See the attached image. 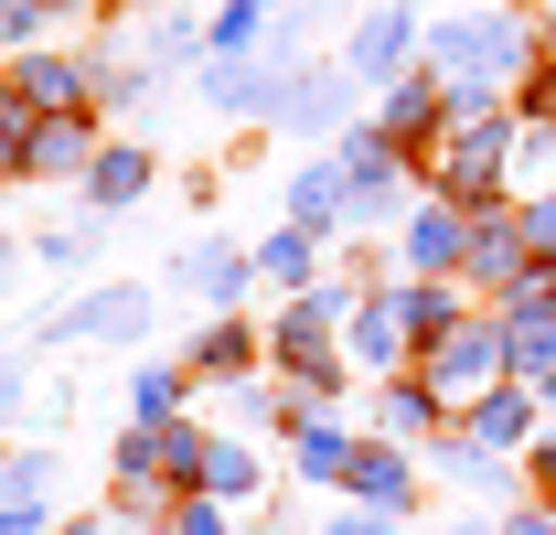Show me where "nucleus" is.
I'll use <instances>...</instances> for the list:
<instances>
[{"instance_id": "393cba45", "label": "nucleus", "mask_w": 556, "mask_h": 535, "mask_svg": "<svg viewBox=\"0 0 556 535\" xmlns=\"http://www.w3.org/2000/svg\"><path fill=\"white\" fill-rule=\"evenodd\" d=\"M129 428H182V364L129 375Z\"/></svg>"}, {"instance_id": "bb28decb", "label": "nucleus", "mask_w": 556, "mask_h": 535, "mask_svg": "<svg viewBox=\"0 0 556 535\" xmlns=\"http://www.w3.org/2000/svg\"><path fill=\"white\" fill-rule=\"evenodd\" d=\"M0 503H43L54 514V450H0Z\"/></svg>"}, {"instance_id": "b1692460", "label": "nucleus", "mask_w": 556, "mask_h": 535, "mask_svg": "<svg viewBox=\"0 0 556 535\" xmlns=\"http://www.w3.org/2000/svg\"><path fill=\"white\" fill-rule=\"evenodd\" d=\"M257 278H278V289H321V236H300V225H278L268 247H257Z\"/></svg>"}, {"instance_id": "e433bc0d", "label": "nucleus", "mask_w": 556, "mask_h": 535, "mask_svg": "<svg viewBox=\"0 0 556 535\" xmlns=\"http://www.w3.org/2000/svg\"><path fill=\"white\" fill-rule=\"evenodd\" d=\"M0 535H43V503H0Z\"/></svg>"}, {"instance_id": "0eeeda50", "label": "nucleus", "mask_w": 556, "mask_h": 535, "mask_svg": "<svg viewBox=\"0 0 556 535\" xmlns=\"http://www.w3.org/2000/svg\"><path fill=\"white\" fill-rule=\"evenodd\" d=\"M139 333H150V289H129V278L86 289V300H65L43 322V343H139Z\"/></svg>"}, {"instance_id": "4468645a", "label": "nucleus", "mask_w": 556, "mask_h": 535, "mask_svg": "<svg viewBox=\"0 0 556 535\" xmlns=\"http://www.w3.org/2000/svg\"><path fill=\"white\" fill-rule=\"evenodd\" d=\"M289 86H300V65H204V108L214 119H268V108H289Z\"/></svg>"}, {"instance_id": "72a5a7b5", "label": "nucleus", "mask_w": 556, "mask_h": 535, "mask_svg": "<svg viewBox=\"0 0 556 535\" xmlns=\"http://www.w3.org/2000/svg\"><path fill=\"white\" fill-rule=\"evenodd\" d=\"M525 493H546V503H556V418H546V439L525 450Z\"/></svg>"}, {"instance_id": "412c9836", "label": "nucleus", "mask_w": 556, "mask_h": 535, "mask_svg": "<svg viewBox=\"0 0 556 535\" xmlns=\"http://www.w3.org/2000/svg\"><path fill=\"white\" fill-rule=\"evenodd\" d=\"M289 225H300V236H332V225H343V161L289 172Z\"/></svg>"}, {"instance_id": "9b49d317", "label": "nucleus", "mask_w": 556, "mask_h": 535, "mask_svg": "<svg viewBox=\"0 0 556 535\" xmlns=\"http://www.w3.org/2000/svg\"><path fill=\"white\" fill-rule=\"evenodd\" d=\"M514 278H535V247H525V225H514V203H492L471 214V268H460V289H514Z\"/></svg>"}, {"instance_id": "423d86ee", "label": "nucleus", "mask_w": 556, "mask_h": 535, "mask_svg": "<svg viewBox=\"0 0 556 535\" xmlns=\"http://www.w3.org/2000/svg\"><path fill=\"white\" fill-rule=\"evenodd\" d=\"M364 129L386 139L396 161H428V150H439V129H450V86H439L428 65H417V75H396V86L375 97V119H364Z\"/></svg>"}, {"instance_id": "ea45409f", "label": "nucleus", "mask_w": 556, "mask_h": 535, "mask_svg": "<svg viewBox=\"0 0 556 535\" xmlns=\"http://www.w3.org/2000/svg\"><path fill=\"white\" fill-rule=\"evenodd\" d=\"M0 278H11V236H0Z\"/></svg>"}, {"instance_id": "58836bf2", "label": "nucleus", "mask_w": 556, "mask_h": 535, "mask_svg": "<svg viewBox=\"0 0 556 535\" xmlns=\"http://www.w3.org/2000/svg\"><path fill=\"white\" fill-rule=\"evenodd\" d=\"M535 397H546V418H556V375H546V386H535Z\"/></svg>"}, {"instance_id": "9d476101", "label": "nucleus", "mask_w": 556, "mask_h": 535, "mask_svg": "<svg viewBox=\"0 0 556 535\" xmlns=\"http://www.w3.org/2000/svg\"><path fill=\"white\" fill-rule=\"evenodd\" d=\"M460 428H471L482 450H503V461H525V450L546 439V397H535V386H492V397L460 407Z\"/></svg>"}, {"instance_id": "c756f323", "label": "nucleus", "mask_w": 556, "mask_h": 535, "mask_svg": "<svg viewBox=\"0 0 556 535\" xmlns=\"http://www.w3.org/2000/svg\"><path fill=\"white\" fill-rule=\"evenodd\" d=\"M193 54H204V65H214L204 22H182V11H172V22H150V65H193Z\"/></svg>"}, {"instance_id": "a211bd4d", "label": "nucleus", "mask_w": 556, "mask_h": 535, "mask_svg": "<svg viewBox=\"0 0 556 535\" xmlns=\"http://www.w3.org/2000/svg\"><path fill=\"white\" fill-rule=\"evenodd\" d=\"M396 311H407L417 353H428L439 333H460V322H471V300H460V278H407V289H396Z\"/></svg>"}, {"instance_id": "cd10ccee", "label": "nucleus", "mask_w": 556, "mask_h": 535, "mask_svg": "<svg viewBox=\"0 0 556 535\" xmlns=\"http://www.w3.org/2000/svg\"><path fill=\"white\" fill-rule=\"evenodd\" d=\"M54 11H65V0H0V43H11V54H43Z\"/></svg>"}, {"instance_id": "7c9ffc66", "label": "nucleus", "mask_w": 556, "mask_h": 535, "mask_svg": "<svg viewBox=\"0 0 556 535\" xmlns=\"http://www.w3.org/2000/svg\"><path fill=\"white\" fill-rule=\"evenodd\" d=\"M257 11H268V0H225V11L204 22V43L214 54H247V43H257Z\"/></svg>"}, {"instance_id": "dca6fc26", "label": "nucleus", "mask_w": 556, "mask_h": 535, "mask_svg": "<svg viewBox=\"0 0 556 535\" xmlns=\"http://www.w3.org/2000/svg\"><path fill=\"white\" fill-rule=\"evenodd\" d=\"M343 482H353V503H375V514H407V503H417V461L396 450V439H364Z\"/></svg>"}, {"instance_id": "c9c22d12", "label": "nucleus", "mask_w": 556, "mask_h": 535, "mask_svg": "<svg viewBox=\"0 0 556 535\" xmlns=\"http://www.w3.org/2000/svg\"><path fill=\"white\" fill-rule=\"evenodd\" d=\"M33 407V375H22V353H0V418H22Z\"/></svg>"}, {"instance_id": "5701e85b", "label": "nucleus", "mask_w": 556, "mask_h": 535, "mask_svg": "<svg viewBox=\"0 0 556 535\" xmlns=\"http://www.w3.org/2000/svg\"><path fill=\"white\" fill-rule=\"evenodd\" d=\"M150 194V150H97V172H86V203L97 214H129Z\"/></svg>"}, {"instance_id": "6e6552de", "label": "nucleus", "mask_w": 556, "mask_h": 535, "mask_svg": "<svg viewBox=\"0 0 556 535\" xmlns=\"http://www.w3.org/2000/svg\"><path fill=\"white\" fill-rule=\"evenodd\" d=\"M428 471H439V482H460V493H482V503H525V461L482 450V439H471L460 418H450V428L428 439Z\"/></svg>"}, {"instance_id": "7ed1b4c3", "label": "nucleus", "mask_w": 556, "mask_h": 535, "mask_svg": "<svg viewBox=\"0 0 556 535\" xmlns=\"http://www.w3.org/2000/svg\"><path fill=\"white\" fill-rule=\"evenodd\" d=\"M417 386L450 407V418H460L471 397H492V386H514V343H503V322H492V311H471L460 333H439L428 353H417Z\"/></svg>"}, {"instance_id": "f8f14e48", "label": "nucleus", "mask_w": 556, "mask_h": 535, "mask_svg": "<svg viewBox=\"0 0 556 535\" xmlns=\"http://www.w3.org/2000/svg\"><path fill=\"white\" fill-rule=\"evenodd\" d=\"M353 364H364V375H417V333H407V311H396V289H364V311H353Z\"/></svg>"}, {"instance_id": "aec40b11", "label": "nucleus", "mask_w": 556, "mask_h": 535, "mask_svg": "<svg viewBox=\"0 0 556 535\" xmlns=\"http://www.w3.org/2000/svg\"><path fill=\"white\" fill-rule=\"evenodd\" d=\"M375 428H386V439H396V450H407V439H439V428H450V407L428 397V386H417V375H396V386H386V397H375Z\"/></svg>"}, {"instance_id": "2eb2a0df", "label": "nucleus", "mask_w": 556, "mask_h": 535, "mask_svg": "<svg viewBox=\"0 0 556 535\" xmlns=\"http://www.w3.org/2000/svg\"><path fill=\"white\" fill-rule=\"evenodd\" d=\"M353 97H364V86H353L343 65H321V75H300V86H289V119H278V129L332 139V129H353Z\"/></svg>"}, {"instance_id": "a19ab883", "label": "nucleus", "mask_w": 556, "mask_h": 535, "mask_svg": "<svg viewBox=\"0 0 556 535\" xmlns=\"http://www.w3.org/2000/svg\"><path fill=\"white\" fill-rule=\"evenodd\" d=\"M492 535H503V525H492Z\"/></svg>"}, {"instance_id": "1a4fd4ad", "label": "nucleus", "mask_w": 556, "mask_h": 535, "mask_svg": "<svg viewBox=\"0 0 556 535\" xmlns=\"http://www.w3.org/2000/svg\"><path fill=\"white\" fill-rule=\"evenodd\" d=\"M11 86L33 97V119H97V108H108V75H86L75 54H22Z\"/></svg>"}, {"instance_id": "4be33fe9", "label": "nucleus", "mask_w": 556, "mask_h": 535, "mask_svg": "<svg viewBox=\"0 0 556 535\" xmlns=\"http://www.w3.org/2000/svg\"><path fill=\"white\" fill-rule=\"evenodd\" d=\"M289 461H300V482H343V471H353V439L332 428V418H289Z\"/></svg>"}, {"instance_id": "4c0bfd02", "label": "nucleus", "mask_w": 556, "mask_h": 535, "mask_svg": "<svg viewBox=\"0 0 556 535\" xmlns=\"http://www.w3.org/2000/svg\"><path fill=\"white\" fill-rule=\"evenodd\" d=\"M75 535H118V514H86V525H75Z\"/></svg>"}, {"instance_id": "20e7f679", "label": "nucleus", "mask_w": 556, "mask_h": 535, "mask_svg": "<svg viewBox=\"0 0 556 535\" xmlns=\"http://www.w3.org/2000/svg\"><path fill=\"white\" fill-rule=\"evenodd\" d=\"M417 54H428V11H407V0H375V11L343 33V54H332V65H343L353 86H396V75H417Z\"/></svg>"}, {"instance_id": "473e14b6", "label": "nucleus", "mask_w": 556, "mask_h": 535, "mask_svg": "<svg viewBox=\"0 0 556 535\" xmlns=\"http://www.w3.org/2000/svg\"><path fill=\"white\" fill-rule=\"evenodd\" d=\"M503 535H556V503H546V493H525V503H503Z\"/></svg>"}, {"instance_id": "39448f33", "label": "nucleus", "mask_w": 556, "mask_h": 535, "mask_svg": "<svg viewBox=\"0 0 556 535\" xmlns=\"http://www.w3.org/2000/svg\"><path fill=\"white\" fill-rule=\"evenodd\" d=\"M332 161H343V225H396V214H407V161L375 129H343Z\"/></svg>"}, {"instance_id": "c85d7f7f", "label": "nucleus", "mask_w": 556, "mask_h": 535, "mask_svg": "<svg viewBox=\"0 0 556 535\" xmlns=\"http://www.w3.org/2000/svg\"><path fill=\"white\" fill-rule=\"evenodd\" d=\"M33 129H43V119H33V97H22V86H0V172H22V161H33Z\"/></svg>"}, {"instance_id": "f257e3e1", "label": "nucleus", "mask_w": 556, "mask_h": 535, "mask_svg": "<svg viewBox=\"0 0 556 535\" xmlns=\"http://www.w3.org/2000/svg\"><path fill=\"white\" fill-rule=\"evenodd\" d=\"M417 65L439 75V86H460V97H503V108H514V86L546 65V33H535L514 0H482V11L428 22V54H417Z\"/></svg>"}, {"instance_id": "6ab92c4d", "label": "nucleus", "mask_w": 556, "mask_h": 535, "mask_svg": "<svg viewBox=\"0 0 556 535\" xmlns=\"http://www.w3.org/2000/svg\"><path fill=\"white\" fill-rule=\"evenodd\" d=\"M22 172H33V183H54V172H97V119H43Z\"/></svg>"}, {"instance_id": "f3484780", "label": "nucleus", "mask_w": 556, "mask_h": 535, "mask_svg": "<svg viewBox=\"0 0 556 535\" xmlns=\"http://www.w3.org/2000/svg\"><path fill=\"white\" fill-rule=\"evenodd\" d=\"M247 278H257V258H236V247H182V289H193L204 311H236Z\"/></svg>"}, {"instance_id": "2f4dec72", "label": "nucleus", "mask_w": 556, "mask_h": 535, "mask_svg": "<svg viewBox=\"0 0 556 535\" xmlns=\"http://www.w3.org/2000/svg\"><path fill=\"white\" fill-rule=\"evenodd\" d=\"M514 119H525V129H556V54L525 75V86H514Z\"/></svg>"}, {"instance_id": "f704fd0d", "label": "nucleus", "mask_w": 556, "mask_h": 535, "mask_svg": "<svg viewBox=\"0 0 556 535\" xmlns=\"http://www.w3.org/2000/svg\"><path fill=\"white\" fill-rule=\"evenodd\" d=\"M321 535H396V514H375V503H353V514H321Z\"/></svg>"}, {"instance_id": "ddd939ff", "label": "nucleus", "mask_w": 556, "mask_h": 535, "mask_svg": "<svg viewBox=\"0 0 556 535\" xmlns=\"http://www.w3.org/2000/svg\"><path fill=\"white\" fill-rule=\"evenodd\" d=\"M407 268H417V278H460V268H471V214L428 194L407 214Z\"/></svg>"}, {"instance_id": "a878e982", "label": "nucleus", "mask_w": 556, "mask_h": 535, "mask_svg": "<svg viewBox=\"0 0 556 535\" xmlns=\"http://www.w3.org/2000/svg\"><path fill=\"white\" fill-rule=\"evenodd\" d=\"M247 364H257V343H247V322H236V311H214V333L193 343V364H182V375H247Z\"/></svg>"}, {"instance_id": "f03ea898", "label": "nucleus", "mask_w": 556, "mask_h": 535, "mask_svg": "<svg viewBox=\"0 0 556 535\" xmlns=\"http://www.w3.org/2000/svg\"><path fill=\"white\" fill-rule=\"evenodd\" d=\"M514 139H525V119H514L503 97H460V86H450V129L428 150V194L460 203V214L514 203Z\"/></svg>"}]
</instances>
